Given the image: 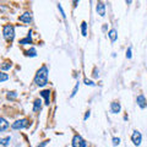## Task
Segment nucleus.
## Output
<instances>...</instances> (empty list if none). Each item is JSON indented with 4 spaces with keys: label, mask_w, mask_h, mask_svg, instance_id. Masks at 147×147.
Wrapping results in <instances>:
<instances>
[{
    "label": "nucleus",
    "mask_w": 147,
    "mask_h": 147,
    "mask_svg": "<svg viewBox=\"0 0 147 147\" xmlns=\"http://www.w3.org/2000/svg\"><path fill=\"white\" fill-rule=\"evenodd\" d=\"M48 67L43 65L40 69H38V71L36 72V76H34V84L38 86V87H43L48 84Z\"/></svg>",
    "instance_id": "nucleus-1"
},
{
    "label": "nucleus",
    "mask_w": 147,
    "mask_h": 147,
    "mask_svg": "<svg viewBox=\"0 0 147 147\" xmlns=\"http://www.w3.org/2000/svg\"><path fill=\"white\" fill-rule=\"evenodd\" d=\"M3 34H4V38H5L7 42H12L13 38H15V28H13V26L5 25L3 28Z\"/></svg>",
    "instance_id": "nucleus-2"
},
{
    "label": "nucleus",
    "mask_w": 147,
    "mask_h": 147,
    "mask_svg": "<svg viewBox=\"0 0 147 147\" xmlns=\"http://www.w3.org/2000/svg\"><path fill=\"white\" fill-rule=\"evenodd\" d=\"M30 125L28 119H20V120H16L15 123H12L11 127L13 130H22V129H26Z\"/></svg>",
    "instance_id": "nucleus-3"
},
{
    "label": "nucleus",
    "mask_w": 147,
    "mask_h": 147,
    "mask_svg": "<svg viewBox=\"0 0 147 147\" xmlns=\"http://www.w3.org/2000/svg\"><path fill=\"white\" fill-rule=\"evenodd\" d=\"M72 147H87L86 141L82 139V136L75 135L72 137Z\"/></svg>",
    "instance_id": "nucleus-4"
},
{
    "label": "nucleus",
    "mask_w": 147,
    "mask_h": 147,
    "mask_svg": "<svg viewBox=\"0 0 147 147\" xmlns=\"http://www.w3.org/2000/svg\"><path fill=\"white\" fill-rule=\"evenodd\" d=\"M131 141H132V144H134L135 146H140L141 145V142H142V135H141V132L139 130H135L134 132H132Z\"/></svg>",
    "instance_id": "nucleus-5"
},
{
    "label": "nucleus",
    "mask_w": 147,
    "mask_h": 147,
    "mask_svg": "<svg viewBox=\"0 0 147 147\" xmlns=\"http://www.w3.org/2000/svg\"><path fill=\"white\" fill-rule=\"evenodd\" d=\"M136 103H137V105L141 108V109H145V108H147V99H146V97L144 94H139L136 97Z\"/></svg>",
    "instance_id": "nucleus-6"
},
{
    "label": "nucleus",
    "mask_w": 147,
    "mask_h": 147,
    "mask_svg": "<svg viewBox=\"0 0 147 147\" xmlns=\"http://www.w3.org/2000/svg\"><path fill=\"white\" fill-rule=\"evenodd\" d=\"M120 110H121V105H120L119 102L114 100V102L110 103V112H112L113 114H118Z\"/></svg>",
    "instance_id": "nucleus-7"
},
{
    "label": "nucleus",
    "mask_w": 147,
    "mask_h": 147,
    "mask_svg": "<svg viewBox=\"0 0 147 147\" xmlns=\"http://www.w3.org/2000/svg\"><path fill=\"white\" fill-rule=\"evenodd\" d=\"M96 10H97L98 15H100L102 17L105 16V5H104V3L98 1L97 3V6H96Z\"/></svg>",
    "instance_id": "nucleus-8"
},
{
    "label": "nucleus",
    "mask_w": 147,
    "mask_h": 147,
    "mask_svg": "<svg viewBox=\"0 0 147 147\" xmlns=\"http://www.w3.org/2000/svg\"><path fill=\"white\" fill-rule=\"evenodd\" d=\"M18 20H20L21 22H25V24H30V22L32 21V13L31 12H25L24 15H21L20 17H18Z\"/></svg>",
    "instance_id": "nucleus-9"
},
{
    "label": "nucleus",
    "mask_w": 147,
    "mask_h": 147,
    "mask_svg": "<svg viewBox=\"0 0 147 147\" xmlns=\"http://www.w3.org/2000/svg\"><path fill=\"white\" fill-rule=\"evenodd\" d=\"M40 96L44 98V104L45 105H49V103H50V91L49 90H43L42 92H40Z\"/></svg>",
    "instance_id": "nucleus-10"
},
{
    "label": "nucleus",
    "mask_w": 147,
    "mask_h": 147,
    "mask_svg": "<svg viewBox=\"0 0 147 147\" xmlns=\"http://www.w3.org/2000/svg\"><path fill=\"white\" fill-rule=\"evenodd\" d=\"M108 37H109V39L112 40V42H115V40L118 39V33H117V30H114L112 28L109 32H108Z\"/></svg>",
    "instance_id": "nucleus-11"
},
{
    "label": "nucleus",
    "mask_w": 147,
    "mask_h": 147,
    "mask_svg": "<svg viewBox=\"0 0 147 147\" xmlns=\"http://www.w3.org/2000/svg\"><path fill=\"white\" fill-rule=\"evenodd\" d=\"M40 108H42V100L36 99L33 102V112H39Z\"/></svg>",
    "instance_id": "nucleus-12"
},
{
    "label": "nucleus",
    "mask_w": 147,
    "mask_h": 147,
    "mask_svg": "<svg viewBox=\"0 0 147 147\" xmlns=\"http://www.w3.org/2000/svg\"><path fill=\"white\" fill-rule=\"evenodd\" d=\"M9 127V123L5 120L4 118L0 117V131H4V130H6V129Z\"/></svg>",
    "instance_id": "nucleus-13"
},
{
    "label": "nucleus",
    "mask_w": 147,
    "mask_h": 147,
    "mask_svg": "<svg viewBox=\"0 0 147 147\" xmlns=\"http://www.w3.org/2000/svg\"><path fill=\"white\" fill-rule=\"evenodd\" d=\"M31 42H32V37H31V32H30L28 36H27L26 38H24V39H21V40H20V44L25 45V44H30Z\"/></svg>",
    "instance_id": "nucleus-14"
},
{
    "label": "nucleus",
    "mask_w": 147,
    "mask_h": 147,
    "mask_svg": "<svg viewBox=\"0 0 147 147\" xmlns=\"http://www.w3.org/2000/svg\"><path fill=\"white\" fill-rule=\"evenodd\" d=\"M11 65H12L11 61H4L0 67H1V70H9V69L11 67Z\"/></svg>",
    "instance_id": "nucleus-15"
},
{
    "label": "nucleus",
    "mask_w": 147,
    "mask_h": 147,
    "mask_svg": "<svg viewBox=\"0 0 147 147\" xmlns=\"http://www.w3.org/2000/svg\"><path fill=\"white\" fill-rule=\"evenodd\" d=\"M11 141V137L10 136H7L5 137V139H0V145H3V146H7L9 145V142Z\"/></svg>",
    "instance_id": "nucleus-16"
},
{
    "label": "nucleus",
    "mask_w": 147,
    "mask_h": 147,
    "mask_svg": "<svg viewBox=\"0 0 147 147\" xmlns=\"http://www.w3.org/2000/svg\"><path fill=\"white\" fill-rule=\"evenodd\" d=\"M9 80V75L5 74L4 71H0V82H4V81H7Z\"/></svg>",
    "instance_id": "nucleus-17"
},
{
    "label": "nucleus",
    "mask_w": 147,
    "mask_h": 147,
    "mask_svg": "<svg viewBox=\"0 0 147 147\" xmlns=\"http://www.w3.org/2000/svg\"><path fill=\"white\" fill-rule=\"evenodd\" d=\"M26 55H27V57H36V55H37V50L34 48H31L30 50H27V52H26Z\"/></svg>",
    "instance_id": "nucleus-18"
},
{
    "label": "nucleus",
    "mask_w": 147,
    "mask_h": 147,
    "mask_svg": "<svg viewBox=\"0 0 147 147\" xmlns=\"http://www.w3.org/2000/svg\"><path fill=\"white\" fill-rule=\"evenodd\" d=\"M79 87H80V82H76V85H75V87H74V90H72V93H71V96H70L71 98H72V97H75V96H76L77 90H79Z\"/></svg>",
    "instance_id": "nucleus-19"
},
{
    "label": "nucleus",
    "mask_w": 147,
    "mask_h": 147,
    "mask_svg": "<svg viewBox=\"0 0 147 147\" xmlns=\"http://www.w3.org/2000/svg\"><path fill=\"white\" fill-rule=\"evenodd\" d=\"M86 30H87V24L84 21V22L81 24V32H82V36H86V34H87Z\"/></svg>",
    "instance_id": "nucleus-20"
},
{
    "label": "nucleus",
    "mask_w": 147,
    "mask_h": 147,
    "mask_svg": "<svg viewBox=\"0 0 147 147\" xmlns=\"http://www.w3.org/2000/svg\"><path fill=\"white\" fill-rule=\"evenodd\" d=\"M16 97H17L16 92H9V94H7V98L9 99H15Z\"/></svg>",
    "instance_id": "nucleus-21"
},
{
    "label": "nucleus",
    "mask_w": 147,
    "mask_h": 147,
    "mask_svg": "<svg viewBox=\"0 0 147 147\" xmlns=\"http://www.w3.org/2000/svg\"><path fill=\"white\" fill-rule=\"evenodd\" d=\"M119 144H120V139H119V137H114L113 139V146H118Z\"/></svg>",
    "instance_id": "nucleus-22"
},
{
    "label": "nucleus",
    "mask_w": 147,
    "mask_h": 147,
    "mask_svg": "<svg viewBox=\"0 0 147 147\" xmlns=\"http://www.w3.org/2000/svg\"><path fill=\"white\" fill-rule=\"evenodd\" d=\"M58 9H59V11L61 12V16H63L64 18H65V17H66V15H65V12H64V10H63V7H61L60 4H58Z\"/></svg>",
    "instance_id": "nucleus-23"
},
{
    "label": "nucleus",
    "mask_w": 147,
    "mask_h": 147,
    "mask_svg": "<svg viewBox=\"0 0 147 147\" xmlns=\"http://www.w3.org/2000/svg\"><path fill=\"white\" fill-rule=\"evenodd\" d=\"M48 142H50V141H49V140H45V141H43V142H40V144L37 146V147H45V146L48 145Z\"/></svg>",
    "instance_id": "nucleus-24"
},
{
    "label": "nucleus",
    "mask_w": 147,
    "mask_h": 147,
    "mask_svg": "<svg viewBox=\"0 0 147 147\" xmlns=\"http://www.w3.org/2000/svg\"><path fill=\"white\" fill-rule=\"evenodd\" d=\"M131 57H132V54H131V47H130V48L126 50V58L127 59H131Z\"/></svg>",
    "instance_id": "nucleus-25"
},
{
    "label": "nucleus",
    "mask_w": 147,
    "mask_h": 147,
    "mask_svg": "<svg viewBox=\"0 0 147 147\" xmlns=\"http://www.w3.org/2000/svg\"><path fill=\"white\" fill-rule=\"evenodd\" d=\"M85 84H86L87 86H94V84H93V82H92L91 80H87V79L85 80Z\"/></svg>",
    "instance_id": "nucleus-26"
},
{
    "label": "nucleus",
    "mask_w": 147,
    "mask_h": 147,
    "mask_svg": "<svg viewBox=\"0 0 147 147\" xmlns=\"http://www.w3.org/2000/svg\"><path fill=\"white\" fill-rule=\"evenodd\" d=\"M90 113H91L90 110H88V112H86V115H85V120H87V119L90 118Z\"/></svg>",
    "instance_id": "nucleus-27"
}]
</instances>
